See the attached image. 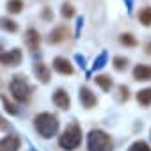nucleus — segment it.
Instances as JSON below:
<instances>
[{"label":"nucleus","mask_w":151,"mask_h":151,"mask_svg":"<svg viewBox=\"0 0 151 151\" xmlns=\"http://www.w3.org/2000/svg\"><path fill=\"white\" fill-rule=\"evenodd\" d=\"M87 149L89 151H110L112 139L103 130H91L87 135Z\"/></svg>","instance_id":"7ed1b4c3"},{"label":"nucleus","mask_w":151,"mask_h":151,"mask_svg":"<svg viewBox=\"0 0 151 151\" xmlns=\"http://www.w3.org/2000/svg\"><path fill=\"white\" fill-rule=\"evenodd\" d=\"M66 36H68V29L66 27H55L52 32H50V36H48V43H60V41H64L66 39Z\"/></svg>","instance_id":"ddd939ff"},{"label":"nucleus","mask_w":151,"mask_h":151,"mask_svg":"<svg viewBox=\"0 0 151 151\" xmlns=\"http://www.w3.org/2000/svg\"><path fill=\"white\" fill-rule=\"evenodd\" d=\"M0 98H2V103H4V109H6V110H7L9 114H13V116H16V114H18V109H16V107H14V105H13V103H11V101H9V100H7L6 96H4V94H2V96H0Z\"/></svg>","instance_id":"b1692460"},{"label":"nucleus","mask_w":151,"mask_h":151,"mask_svg":"<svg viewBox=\"0 0 151 151\" xmlns=\"http://www.w3.org/2000/svg\"><path fill=\"white\" fill-rule=\"evenodd\" d=\"M53 103L59 107V109H62V110H66V109H69V105H71V100H69V94L64 91V89H57L55 93H53Z\"/></svg>","instance_id":"9d476101"},{"label":"nucleus","mask_w":151,"mask_h":151,"mask_svg":"<svg viewBox=\"0 0 151 151\" xmlns=\"http://www.w3.org/2000/svg\"><path fill=\"white\" fill-rule=\"evenodd\" d=\"M126 2V9H128V13H132L133 11V0H124Z\"/></svg>","instance_id":"c756f323"},{"label":"nucleus","mask_w":151,"mask_h":151,"mask_svg":"<svg viewBox=\"0 0 151 151\" xmlns=\"http://www.w3.org/2000/svg\"><path fill=\"white\" fill-rule=\"evenodd\" d=\"M133 78L139 80V82L151 80V66H147V64H137L133 68Z\"/></svg>","instance_id":"1a4fd4ad"},{"label":"nucleus","mask_w":151,"mask_h":151,"mask_svg":"<svg viewBox=\"0 0 151 151\" xmlns=\"http://www.w3.org/2000/svg\"><path fill=\"white\" fill-rule=\"evenodd\" d=\"M137 101L142 105V107H147L151 105V87H144L137 93Z\"/></svg>","instance_id":"4468645a"},{"label":"nucleus","mask_w":151,"mask_h":151,"mask_svg":"<svg viewBox=\"0 0 151 151\" xmlns=\"http://www.w3.org/2000/svg\"><path fill=\"white\" fill-rule=\"evenodd\" d=\"M43 20H45V22H52V20H53V14H52L50 7H45V9H43Z\"/></svg>","instance_id":"a878e982"},{"label":"nucleus","mask_w":151,"mask_h":151,"mask_svg":"<svg viewBox=\"0 0 151 151\" xmlns=\"http://www.w3.org/2000/svg\"><path fill=\"white\" fill-rule=\"evenodd\" d=\"M22 50L20 48H13L9 52H2L0 53V62L4 66H18L22 62Z\"/></svg>","instance_id":"39448f33"},{"label":"nucleus","mask_w":151,"mask_h":151,"mask_svg":"<svg viewBox=\"0 0 151 151\" xmlns=\"http://www.w3.org/2000/svg\"><path fill=\"white\" fill-rule=\"evenodd\" d=\"M52 64H53V69H55L57 73H60V75H73V66H71V62H69L68 59H64V57H55Z\"/></svg>","instance_id":"6e6552de"},{"label":"nucleus","mask_w":151,"mask_h":151,"mask_svg":"<svg viewBox=\"0 0 151 151\" xmlns=\"http://www.w3.org/2000/svg\"><path fill=\"white\" fill-rule=\"evenodd\" d=\"M0 53H2V45H0Z\"/></svg>","instance_id":"2f4dec72"},{"label":"nucleus","mask_w":151,"mask_h":151,"mask_svg":"<svg viewBox=\"0 0 151 151\" xmlns=\"http://www.w3.org/2000/svg\"><path fill=\"white\" fill-rule=\"evenodd\" d=\"M78 98H80V103H82L86 109H93V107L96 105V96H94V93H93L89 87H80Z\"/></svg>","instance_id":"0eeeda50"},{"label":"nucleus","mask_w":151,"mask_h":151,"mask_svg":"<svg viewBox=\"0 0 151 151\" xmlns=\"http://www.w3.org/2000/svg\"><path fill=\"white\" fill-rule=\"evenodd\" d=\"M0 29L6 32H16L18 30V23L13 22L11 18H0Z\"/></svg>","instance_id":"2eb2a0df"},{"label":"nucleus","mask_w":151,"mask_h":151,"mask_svg":"<svg viewBox=\"0 0 151 151\" xmlns=\"http://www.w3.org/2000/svg\"><path fill=\"white\" fill-rule=\"evenodd\" d=\"M9 87H11V94H13V98L16 101H20V103L29 101V98L32 94V87L29 86V82L25 80L23 75H14Z\"/></svg>","instance_id":"20e7f679"},{"label":"nucleus","mask_w":151,"mask_h":151,"mask_svg":"<svg viewBox=\"0 0 151 151\" xmlns=\"http://www.w3.org/2000/svg\"><path fill=\"white\" fill-rule=\"evenodd\" d=\"M60 14H62V18H66V20H69V18H73V14H75V7L71 6V4H62V9H60Z\"/></svg>","instance_id":"aec40b11"},{"label":"nucleus","mask_w":151,"mask_h":151,"mask_svg":"<svg viewBox=\"0 0 151 151\" xmlns=\"http://www.w3.org/2000/svg\"><path fill=\"white\" fill-rule=\"evenodd\" d=\"M82 142V130L77 123H71L64 133L59 137V146L66 151H73V149H77Z\"/></svg>","instance_id":"f03ea898"},{"label":"nucleus","mask_w":151,"mask_h":151,"mask_svg":"<svg viewBox=\"0 0 151 151\" xmlns=\"http://www.w3.org/2000/svg\"><path fill=\"white\" fill-rule=\"evenodd\" d=\"M96 84L103 89V91H110V87H112V78L110 77H107V75H96Z\"/></svg>","instance_id":"dca6fc26"},{"label":"nucleus","mask_w":151,"mask_h":151,"mask_svg":"<svg viewBox=\"0 0 151 151\" xmlns=\"http://www.w3.org/2000/svg\"><path fill=\"white\" fill-rule=\"evenodd\" d=\"M128 98H130V94H128V87L119 86V100H121V101H126Z\"/></svg>","instance_id":"393cba45"},{"label":"nucleus","mask_w":151,"mask_h":151,"mask_svg":"<svg viewBox=\"0 0 151 151\" xmlns=\"http://www.w3.org/2000/svg\"><path fill=\"white\" fill-rule=\"evenodd\" d=\"M146 53H147V55H151V41H147V43H146Z\"/></svg>","instance_id":"7c9ffc66"},{"label":"nucleus","mask_w":151,"mask_h":151,"mask_svg":"<svg viewBox=\"0 0 151 151\" xmlns=\"http://www.w3.org/2000/svg\"><path fill=\"white\" fill-rule=\"evenodd\" d=\"M34 126L43 139H52L59 132V119L50 112H41L34 117Z\"/></svg>","instance_id":"f257e3e1"},{"label":"nucleus","mask_w":151,"mask_h":151,"mask_svg":"<svg viewBox=\"0 0 151 151\" xmlns=\"http://www.w3.org/2000/svg\"><path fill=\"white\" fill-rule=\"evenodd\" d=\"M75 60H77V62H78V66H80L82 69L86 68V57H82L80 53H77V55H75Z\"/></svg>","instance_id":"bb28decb"},{"label":"nucleus","mask_w":151,"mask_h":151,"mask_svg":"<svg viewBox=\"0 0 151 151\" xmlns=\"http://www.w3.org/2000/svg\"><path fill=\"white\" fill-rule=\"evenodd\" d=\"M139 22L144 27H151V7H144L139 11Z\"/></svg>","instance_id":"f3484780"},{"label":"nucleus","mask_w":151,"mask_h":151,"mask_svg":"<svg viewBox=\"0 0 151 151\" xmlns=\"http://www.w3.org/2000/svg\"><path fill=\"white\" fill-rule=\"evenodd\" d=\"M119 41H121L124 46H135V45H137V39H135L132 34H121Z\"/></svg>","instance_id":"4be33fe9"},{"label":"nucleus","mask_w":151,"mask_h":151,"mask_svg":"<svg viewBox=\"0 0 151 151\" xmlns=\"http://www.w3.org/2000/svg\"><path fill=\"white\" fill-rule=\"evenodd\" d=\"M82 25H84V18H78V20H77V32H75L77 36H75V37H78V36H80V29H82Z\"/></svg>","instance_id":"cd10ccee"},{"label":"nucleus","mask_w":151,"mask_h":151,"mask_svg":"<svg viewBox=\"0 0 151 151\" xmlns=\"http://www.w3.org/2000/svg\"><path fill=\"white\" fill-rule=\"evenodd\" d=\"M23 9V0H7V11L11 14H18Z\"/></svg>","instance_id":"a211bd4d"},{"label":"nucleus","mask_w":151,"mask_h":151,"mask_svg":"<svg viewBox=\"0 0 151 151\" xmlns=\"http://www.w3.org/2000/svg\"><path fill=\"white\" fill-rule=\"evenodd\" d=\"M0 128H2V130H9V124L4 121V117H2V116H0Z\"/></svg>","instance_id":"c85d7f7f"},{"label":"nucleus","mask_w":151,"mask_h":151,"mask_svg":"<svg viewBox=\"0 0 151 151\" xmlns=\"http://www.w3.org/2000/svg\"><path fill=\"white\" fill-rule=\"evenodd\" d=\"M20 149V139L16 135H7L0 140V151H18Z\"/></svg>","instance_id":"9b49d317"},{"label":"nucleus","mask_w":151,"mask_h":151,"mask_svg":"<svg viewBox=\"0 0 151 151\" xmlns=\"http://www.w3.org/2000/svg\"><path fill=\"white\" fill-rule=\"evenodd\" d=\"M114 68L117 71H124L128 68V59L126 57H114Z\"/></svg>","instance_id":"412c9836"},{"label":"nucleus","mask_w":151,"mask_h":151,"mask_svg":"<svg viewBox=\"0 0 151 151\" xmlns=\"http://www.w3.org/2000/svg\"><path fill=\"white\" fill-rule=\"evenodd\" d=\"M34 75L43 82V84H48L50 82V69L43 64V62H36L34 64Z\"/></svg>","instance_id":"f8f14e48"},{"label":"nucleus","mask_w":151,"mask_h":151,"mask_svg":"<svg viewBox=\"0 0 151 151\" xmlns=\"http://www.w3.org/2000/svg\"><path fill=\"white\" fill-rule=\"evenodd\" d=\"M25 45L29 46L30 52H37L39 50V45H41V37H39V32L36 29H29L25 32Z\"/></svg>","instance_id":"423d86ee"},{"label":"nucleus","mask_w":151,"mask_h":151,"mask_svg":"<svg viewBox=\"0 0 151 151\" xmlns=\"http://www.w3.org/2000/svg\"><path fill=\"white\" fill-rule=\"evenodd\" d=\"M107 52H101L96 59H94V64H93V71H96V69H101L105 64H107Z\"/></svg>","instance_id":"6ab92c4d"},{"label":"nucleus","mask_w":151,"mask_h":151,"mask_svg":"<svg viewBox=\"0 0 151 151\" xmlns=\"http://www.w3.org/2000/svg\"><path fill=\"white\" fill-rule=\"evenodd\" d=\"M128 151H151V149H149V146H147L144 140H137V142H133V144L130 146Z\"/></svg>","instance_id":"5701e85b"}]
</instances>
